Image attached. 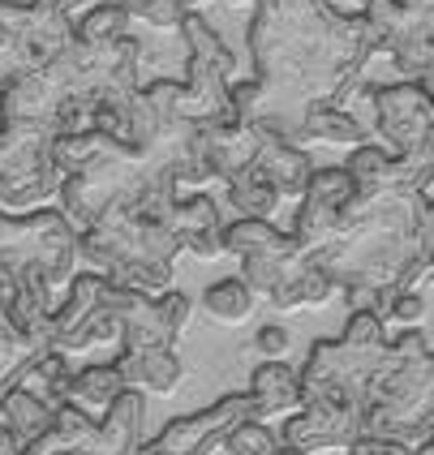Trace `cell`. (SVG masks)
<instances>
[{"mask_svg": "<svg viewBox=\"0 0 434 455\" xmlns=\"http://www.w3.org/2000/svg\"><path fill=\"white\" fill-rule=\"evenodd\" d=\"M229 4H258V0H229Z\"/></svg>", "mask_w": 434, "mask_h": 455, "instance_id": "cell-32", "label": "cell"}, {"mask_svg": "<svg viewBox=\"0 0 434 455\" xmlns=\"http://www.w3.org/2000/svg\"><path fill=\"white\" fill-rule=\"evenodd\" d=\"M353 198H358V185L344 168H314L306 194L297 203V220H293V241L301 245L306 258L323 253L340 236Z\"/></svg>", "mask_w": 434, "mask_h": 455, "instance_id": "cell-7", "label": "cell"}, {"mask_svg": "<svg viewBox=\"0 0 434 455\" xmlns=\"http://www.w3.org/2000/svg\"><path fill=\"white\" fill-rule=\"evenodd\" d=\"M358 4H361V9H366V4H370V0H358Z\"/></svg>", "mask_w": 434, "mask_h": 455, "instance_id": "cell-35", "label": "cell"}, {"mask_svg": "<svg viewBox=\"0 0 434 455\" xmlns=\"http://www.w3.org/2000/svg\"><path fill=\"white\" fill-rule=\"evenodd\" d=\"M400 18L387 39V56L405 82L422 86L434 103V0H396Z\"/></svg>", "mask_w": 434, "mask_h": 455, "instance_id": "cell-8", "label": "cell"}, {"mask_svg": "<svg viewBox=\"0 0 434 455\" xmlns=\"http://www.w3.org/2000/svg\"><path fill=\"white\" fill-rule=\"evenodd\" d=\"M250 400H254L258 421L293 417V412H301V374L284 361H262L250 379Z\"/></svg>", "mask_w": 434, "mask_h": 455, "instance_id": "cell-13", "label": "cell"}, {"mask_svg": "<svg viewBox=\"0 0 434 455\" xmlns=\"http://www.w3.org/2000/svg\"><path fill=\"white\" fill-rule=\"evenodd\" d=\"M245 421H258L254 417V400L250 391H232L224 400H215L203 412H189V417H177L168 421L164 430L147 438L133 455H211L215 447L229 443V434Z\"/></svg>", "mask_w": 434, "mask_h": 455, "instance_id": "cell-5", "label": "cell"}, {"mask_svg": "<svg viewBox=\"0 0 434 455\" xmlns=\"http://www.w3.org/2000/svg\"><path fill=\"white\" fill-rule=\"evenodd\" d=\"M117 309H121V353H164V348H177L194 301L181 288L164 297L117 288Z\"/></svg>", "mask_w": 434, "mask_h": 455, "instance_id": "cell-6", "label": "cell"}, {"mask_svg": "<svg viewBox=\"0 0 434 455\" xmlns=\"http://www.w3.org/2000/svg\"><path fill=\"white\" fill-rule=\"evenodd\" d=\"M422 318H426V297L422 292H400L396 301H391V309H387V327H422Z\"/></svg>", "mask_w": 434, "mask_h": 455, "instance_id": "cell-27", "label": "cell"}, {"mask_svg": "<svg viewBox=\"0 0 434 455\" xmlns=\"http://www.w3.org/2000/svg\"><path fill=\"white\" fill-rule=\"evenodd\" d=\"M35 356H39V353H35L30 344H22L13 331H4V335H0V400H4L13 387H18L22 370L30 365V361H35Z\"/></svg>", "mask_w": 434, "mask_h": 455, "instance_id": "cell-24", "label": "cell"}, {"mask_svg": "<svg viewBox=\"0 0 434 455\" xmlns=\"http://www.w3.org/2000/svg\"><path fill=\"white\" fill-rule=\"evenodd\" d=\"M69 379H74V370H69V356L39 353L22 370L18 387H22V391H30L35 400H44L52 412H60V408L69 404Z\"/></svg>", "mask_w": 434, "mask_h": 455, "instance_id": "cell-19", "label": "cell"}, {"mask_svg": "<svg viewBox=\"0 0 434 455\" xmlns=\"http://www.w3.org/2000/svg\"><path fill=\"white\" fill-rule=\"evenodd\" d=\"M413 455H434V434L426 438V443H417V447H413Z\"/></svg>", "mask_w": 434, "mask_h": 455, "instance_id": "cell-31", "label": "cell"}, {"mask_svg": "<svg viewBox=\"0 0 434 455\" xmlns=\"http://www.w3.org/2000/svg\"><path fill=\"white\" fill-rule=\"evenodd\" d=\"M121 395H125V379H121L117 361H108V365H82V370H74V379H69V404L77 412H86V417H95V421Z\"/></svg>", "mask_w": 434, "mask_h": 455, "instance_id": "cell-17", "label": "cell"}, {"mask_svg": "<svg viewBox=\"0 0 434 455\" xmlns=\"http://www.w3.org/2000/svg\"><path fill=\"white\" fill-rule=\"evenodd\" d=\"M198 138H203L206 159L224 177V189H229L232 177H241L245 168H254L258 129L250 121H206V125H198Z\"/></svg>", "mask_w": 434, "mask_h": 455, "instance_id": "cell-11", "label": "cell"}, {"mask_svg": "<svg viewBox=\"0 0 434 455\" xmlns=\"http://www.w3.org/2000/svg\"><path fill=\"white\" fill-rule=\"evenodd\" d=\"M344 455H413V451L405 447V443H396V438H374V434H361V438Z\"/></svg>", "mask_w": 434, "mask_h": 455, "instance_id": "cell-29", "label": "cell"}, {"mask_svg": "<svg viewBox=\"0 0 434 455\" xmlns=\"http://www.w3.org/2000/svg\"><path fill=\"white\" fill-rule=\"evenodd\" d=\"M430 279H434V253H430Z\"/></svg>", "mask_w": 434, "mask_h": 455, "instance_id": "cell-34", "label": "cell"}, {"mask_svg": "<svg viewBox=\"0 0 434 455\" xmlns=\"http://www.w3.org/2000/svg\"><path fill=\"white\" fill-rule=\"evenodd\" d=\"M168 228L177 232L181 250L203 258V262L224 253V215H220V203L211 194H185V198H177L173 215H168Z\"/></svg>", "mask_w": 434, "mask_h": 455, "instance_id": "cell-10", "label": "cell"}, {"mask_svg": "<svg viewBox=\"0 0 434 455\" xmlns=\"http://www.w3.org/2000/svg\"><path fill=\"white\" fill-rule=\"evenodd\" d=\"M129 18L125 4L117 0V4H95L82 22H74V39L77 44H86V48H108V44H121L129 39Z\"/></svg>", "mask_w": 434, "mask_h": 455, "instance_id": "cell-22", "label": "cell"}, {"mask_svg": "<svg viewBox=\"0 0 434 455\" xmlns=\"http://www.w3.org/2000/svg\"><path fill=\"white\" fill-rule=\"evenodd\" d=\"M276 455H297V451H288V447H280V451H276Z\"/></svg>", "mask_w": 434, "mask_h": 455, "instance_id": "cell-33", "label": "cell"}, {"mask_svg": "<svg viewBox=\"0 0 434 455\" xmlns=\"http://www.w3.org/2000/svg\"><path fill=\"white\" fill-rule=\"evenodd\" d=\"M224 194H229L237 220H271V215H276V206H280V194L258 177L254 168H245L241 177H232Z\"/></svg>", "mask_w": 434, "mask_h": 455, "instance_id": "cell-21", "label": "cell"}, {"mask_svg": "<svg viewBox=\"0 0 434 455\" xmlns=\"http://www.w3.org/2000/svg\"><path fill=\"white\" fill-rule=\"evenodd\" d=\"M254 172L280 198H297L306 194L309 177H314V164H309V151L306 147H293V142H280V138H262L258 133V155H254Z\"/></svg>", "mask_w": 434, "mask_h": 455, "instance_id": "cell-12", "label": "cell"}, {"mask_svg": "<svg viewBox=\"0 0 434 455\" xmlns=\"http://www.w3.org/2000/svg\"><path fill=\"white\" fill-rule=\"evenodd\" d=\"M35 4H39V9H52V13H60V18H74L86 0H35Z\"/></svg>", "mask_w": 434, "mask_h": 455, "instance_id": "cell-30", "label": "cell"}, {"mask_svg": "<svg viewBox=\"0 0 434 455\" xmlns=\"http://www.w3.org/2000/svg\"><path fill=\"white\" fill-rule=\"evenodd\" d=\"M391 344V339H387ZM387 344H349V339H318L309 348L301 374V408L306 404H340L370 408V387L387 361Z\"/></svg>", "mask_w": 434, "mask_h": 455, "instance_id": "cell-1", "label": "cell"}, {"mask_svg": "<svg viewBox=\"0 0 434 455\" xmlns=\"http://www.w3.org/2000/svg\"><path fill=\"white\" fill-rule=\"evenodd\" d=\"M288 344H293V335H288V327H280V323H267V327H258V335H254V348L267 356V361H284Z\"/></svg>", "mask_w": 434, "mask_h": 455, "instance_id": "cell-28", "label": "cell"}, {"mask_svg": "<svg viewBox=\"0 0 434 455\" xmlns=\"http://www.w3.org/2000/svg\"><path fill=\"white\" fill-rule=\"evenodd\" d=\"M224 451L229 455H276L280 451V438L271 434L267 421H245V426H237V430L229 434Z\"/></svg>", "mask_w": 434, "mask_h": 455, "instance_id": "cell-25", "label": "cell"}, {"mask_svg": "<svg viewBox=\"0 0 434 455\" xmlns=\"http://www.w3.org/2000/svg\"><path fill=\"white\" fill-rule=\"evenodd\" d=\"M121 4H125L129 18L155 26V30H173V26L181 30V22L189 13H203L211 0H121Z\"/></svg>", "mask_w": 434, "mask_h": 455, "instance_id": "cell-23", "label": "cell"}, {"mask_svg": "<svg viewBox=\"0 0 434 455\" xmlns=\"http://www.w3.org/2000/svg\"><path fill=\"white\" fill-rule=\"evenodd\" d=\"M366 434V412L340 404H306L284 421V443L297 455H318V451H349Z\"/></svg>", "mask_w": 434, "mask_h": 455, "instance_id": "cell-9", "label": "cell"}, {"mask_svg": "<svg viewBox=\"0 0 434 455\" xmlns=\"http://www.w3.org/2000/svg\"><path fill=\"white\" fill-rule=\"evenodd\" d=\"M52 421H56V412H52L44 400H35L30 391H22V387H13V391L0 400V430L9 434L22 451L52 430Z\"/></svg>", "mask_w": 434, "mask_h": 455, "instance_id": "cell-18", "label": "cell"}, {"mask_svg": "<svg viewBox=\"0 0 434 455\" xmlns=\"http://www.w3.org/2000/svg\"><path fill=\"white\" fill-rule=\"evenodd\" d=\"M309 142H327V147H366V142H379L374 129H366L358 116L340 112L332 103H309L301 112V147Z\"/></svg>", "mask_w": 434, "mask_h": 455, "instance_id": "cell-15", "label": "cell"}, {"mask_svg": "<svg viewBox=\"0 0 434 455\" xmlns=\"http://www.w3.org/2000/svg\"><path fill=\"white\" fill-rule=\"evenodd\" d=\"M229 100H232V116H237V121H258L267 95H262V82H258V77H241V82H232Z\"/></svg>", "mask_w": 434, "mask_h": 455, "instance_id": "cell-26", "label": "cell"}, {"mask_svg": "<svg viewBox=\"0 0 434 455\" xmlns=\"http://www.w3.org/2000/svg\"><path fill=\"white\" fill-rule=\"evenodd\" d=\"M370 112H374V138L391 155H400L413 168V189L426 172V147L434 133V103L422 86L413 82H391V86H370Z\"/></svg>", "mask_w": 434, "mask_h": 455, "instance_id": "cell-4", "label": "cell"}, {"mask_svg": "<svg viewBox=\"0 0 434 455\" xmlns=\"http://www.w3.org/2000/svg\"><path fill=\"white\" fill-rule=\"evenodd\" d=\"M254 305H258V297L250 292V283L241 275L215 279V283L203 292V309L215 318V323H224V327H241V323L254 314Z\"/></svg>", "mask_w": 434, "mask_h": 455, "instance_id": "cell-20", "label": "cell"}, {"mask_svg": "<svg viewBox=\"0 0 434 455\" xmlns=\"http://www.w3.org/2000/svg\"><path fill=\"white\" fill-rule=\"evenodd\" d=\"M181 39L189 52V74L181 82V116L206 125V121H237L232 116V82H237V56L215 35L203 13H189L181 22Z\"/></svg>", "mask_w": 434, "mask_h": 455, "instance_id": "cell-2", "label": "cell"}, {"mask_svg": "<svg viewBox=\"0 0 434 455\" xmlns=\"http://www.w3.org/2000/svg\"><path fill=\"white\" fill-rule=\"evenodd\" d=\"M117 370L125 379V391H151V395H173L185 379V365H181L177 348H164V353H121L117 356Z\"/></svg>", "mask_w": 434, "mask_h": 455, "instance_id": "cell-14", "label": "cell"}, {"mask_svg": "<svg viewBox=\"0 0 434 455\" xmlns=\"http://www.w3.org/2000/svg\"><path fill=\"white\" fill-rule=\"evenodd\" d=\"M121 339V309H117V283L103 275L77 271L65 288V301L52 314V353L77 356L95 353L103 344Z\"/></svg>", "mask_w": 434, "mask_h": 455, "instance_id": "cell-3", "label": "cell"}, {"mask_svg": "<svg viewBox=\"0 0 434 455\" xmlns=\"http://www.w3.org/2000/svg\"><path fill=\"white\" fill-rule=\"evenodd\" d=\"M344 172L353 177L358 194H379V189H409L400 155H391L383 142H366L344 159Z\"/></svg>", "mask_w": 434, "mask_h": 455, "instance_id": "cell-16", "label": "cell"}]
</instances>
